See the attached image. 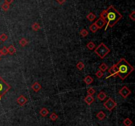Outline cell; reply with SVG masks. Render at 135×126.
<instances>
[{
	"label": "cell",
	"mask_w": 135,
	"mask_h": 126,
	"mask_svg": "<svg viewBox=\"0 0 135 126\" xmlns=\"http://www.w3.org/2000/svg\"><path fill=\"white\" fill-rule=\"evenodd\" d=\"M115 65L117 67V76H119L122 81L125 79L134 71V67L124 58H121Z\"/></svg>",
	"instance_id": "6da1fadb"
},
{
	"label": "cell",
	"mask_w": 135,
	"mask_h": 126,
	"mask_svg": "<svg viewBox=\"0 0 135 126\" xmlns=\"http://www.w3.org/2000/svg\"><path fill=\"white\" fill-rule=\"evenodd\" d=\"M106 11H107V27L106 30L108 27L112 28L114 25H115L117 23L120 21L123 17L122 15L118 12L113 5H110Z\"/></svg>",
	"instance_id": "7a4b0ae2"
},
{
	"label": "cell",
	"mask_w": 135,
	"mask_h": 126,
	"mask_svg": "<svg viewBox=\"0 0 135 126\" xmlns=\"http://www.w3.org/2000/svg\"><path fill=\"white\" fill-rule=\"evenodd\" d=\"M94 52L101 59H103L110 52V50L103 43H101L97 48H96L94 50Z\"/></svg>",
	"instance_id": "3957f363"
},
{
	"label": "cell",
	"mask_w": 135,
	"mask_h": 126,
	"mask_svg": "<svg viewBox=\"0 0 135 126\" xmlns=\"http://www.w3.org/2000/svg\"><path fill=\"white\" fill-rule=\"evenodd\" d=\"M11 88L10 85H9L1 77H0V100L1 99L3 95L8 92L9 90Z\"/></svg>",
	"instance_id": "277c9868"
},
{
	"label": "cell",
	"mask_w": 135,
	"mask_h": 126,
	"mask_svg": "<svg viewBox=\"0 0 135 126\" xmlns=\"http://www.w3.org/2000/svg\"><path fill=\"white\" fill-rule=\"evenodd\" d=\"M103 106L106 107V108L107 110H108L109 111H111L115 107L117 106L116 102L111 98H109L108 99V100H106L104 104H103Z\"/></svg>",
	"instance_id": "5b68a950"
},
{
	"label": "cell",
	"mask_w": 135,
	"mask_h": 126,
	"mask_svg": "<svg viewBox=\"0 0 135 126\" xmlns=\"http://www.w3.org/2000/svg\"><path fill=\"white\" fill-rule=\"evenodd\" d=\"M119 95H120L123 98H127V97H129V95H131V91L127 86H123L122 88L119 90Z\"/></svg>",
	"instance_id": "8992f818"
},
{
	"label": "cell",
	"mask_w": 135,
	"mask_h": 126,
	"mask_svg": "<svg viewBox=\"0 0 135 126\" xmlns=\"http://www.w3.org/2000/svg\"><path fill=\"white\" fill-rule=\"evenodd\" d=\"M106 23L107 22L106 21H104L103 19L99 18V19H98L97 21H96L94 23H95V25H96V27H97L98 29H101V28H102L105 26Z\"/></svg>",
	"instance_id": "52a82bcc"
},
{
	"label": "cell",
	"mask_w": 135,
	"mask_h": 126,
	"mask_svg": "<svg viewBox=\"0 0 135 126\" xmlns=\"http://www.w3.org/2000/svg\"><path fill=\"white\" fill-rule=\"evenodd\" d=\"M27 98H26V97H24L23 95H21L17 100V103H18L20 106H23L27 102Z\"/></svg>",
	"instance_id": "ba28073f"
},
{
	"label": "cell",
	"mask_w": 135,
	"mask_h": 126,
	"mask_svg": "<svg viewBox=\"0 0 135 126\" xmlns=\"http://www.w3.org/2000/svg\"><path fill=\"white\" fill-rule=\"evenodd\" d=\"M109 73H110V76L109 77H111V76H113V77H115L117 75V67L116 65H113L112 67H111L109 70Z\"/></svg>",
	"instance_id": "9c48e42d"
},
{
	"label": "cell",
	"mask_w": 135,
	"mask_h": 126,
	"mask_svg": "<svg viewBox=\"0 0 135 126\" xmlns=\"http://www.w3.org/2000/svg\"><path fill=\"white\" fill-rule=\"evenodd\" d=\"M84 100H85V102L87 104L90 105L91 104H92V103L94 102V98L92 95H88L85 97V99H84Z\"/></svg>",
	"instance_id": "30bf717a"
},
{
	"label": "cell",
	"mask_w": 135,
	"mask_h": 126,
	"mask_svg": "<svg viewBox=\"0 0 135 126\" xmlns=\"http://www.w3.org/2000/svg\"><path fill=\"white\" fill-rule=\"evenodd\" d=\"M32 88L34 92L37 93V92H38V91L42 88V86H41V84H40L38 82H35L34 84L32 85Z\"/></svg>",
	"instance_id": "8fae6325"
},
{
	"label": "cell",
	"mask_w": 135,
	"mask_h": 126,
	"mask_svg": "<svg viewBox=\"0 0 135 126\" xmlns=\"http://www.w3.org/2000/svg\"><path fill=\"white\" fill-rule=\"evenodd\" d=\"M107 97V95L103 91H101L100 93L97 95V98L99 99L100 101H103V100H105Z\"/></svg>",
	"instance_id": "7c38bea8"
},
{
	"label": "cell",
	"mask_w": 135,
	"mask_h": 126,
	"mask_svg": "<svg viewBox=\"0 0 135 126\" xmlns=\"http://www.w3.org/2000/svg\"><path fill=\"white\" fill-rule=\"evenodd\" d=\"M49 113V110L46 108H42V109L40 110V114L41 116H42V117H45V116H46Z\"/></svg>",
	"instance_id": "4fadbf2b"
},
{
	"label": "cell",
	"mask_w": 135,
	"mask_h": 126,
	"mask_svg": "<svg viewBox=\"0 0 135 126\" xmlns=\"http://www.w3.org/2000/svg\"><path fill=\"white\" fill-rule=\"evenodd\" d=\"M93 81H94V79H93L91 77L90 75L86 76V77L84 79V82H85L86 84H90Z\"/></svg>",
	"instance_id": "5bb4252c"
},
{
	"label": "cell",
	"mask_w": 135,
	"mask_h": 126,
	"mask_svg": "<svg viewBox=\"0 0 135 126\" xmlns=\"http://www.w3.org/2000/svg\"><path fill=\"white\" fill-rule=\"evenodd\" d=\"M99 69L100 71H101L102 72H105L108 69V66L107 65V64L105 63H102L101 65H99Z\"/></svg>",
	"instance_id": "9a60e30c"
},
{
	"label": "cell",
	"mask_w": 135,
	"mask_h": 126,
	"mask_svg": "<svg viewBox=\"0 0 135 126\" xmlns=\"http://www.w3.org/2000/svg\"><path fill=\"white\" fill-rule=\"evenodd\" d=\"M96 116H97V118H98L99 120H102L106 118V113H104L103 111H100L97 113Z\"/></svg>",
	"instance_id": "2e32d148"
},
{
	"label": "cell",
	"mask_w": 135,
	"mask_h": 126,
	"mask_svg": "<svg viewBox=\"0 0 135 126\" xmlns=\"http://www.w3.org/2000/svg\"><path fill=\"white\" fill-rule=\"evenodd\" d=\"M96 18V16L95 14H94L93 13H90L88 15L86 16V19H88V21H90V22L94 21Z\"/></svg>",
	"instance_id": "e0dca14e"
},
{
	"label": "cell",
	"mask_w": 135,
	"mask_h": 126,
	"mask_svg": "<svg viewBox=\"0 0 135 126\" xmlns=\"http://www.w3.org/2000/svg\"><path fill=\"white\" fill-rule=\"evenodd\" d=\"M7 49H8V53L9 54H10L11 55L14 54L16 52V49H15V48L14 47V46H13V45H10L9 47Z\"/></svg>",
	"instance_id": "ac0fdd59"
},
{
	"label": "cell",
	"mask_w": 135,
	"mask_h": 126,
	"mask_svg": "<svg viewBox=\"0 0 135 126\" xmlns=\"http://www.w3.org/2000/svg\"><path fill=\"white\" fill-rule=\"evenodd\" d=\"M86 47L87 48L89 49L90 50H93L96 48V45L93 42H89L88 43L86 44Z\"/></svg>",
	"instance_id": "d6986e66"
},
{
	"label": "cell",
	"mask_w": 135,
	"mask_h": 126,
	"mask_svg": "<svg viewBox=\"0 0 135 126\" xmlns=\"http://www.w3.org/2000/svg\"><path fill=\"white\" fill-rule=\"evenodd\" d=\"M89 28H90V31H92V32H93V33H95V32H96L98 30V27L95 25V23L92 24V25L89 27Z\"/></svg>",
	"instance_id": "ffe728a7"
},
{
	"label": "cell",
	"mask_w": 135,
	"mask_h": 126,
	"mask_svg": "<svg viewBox=\"0 0 135 126\" xmlns=\"http://www.w3.org/2000/svg\"><path fill=\"white\" fill-rule=\"evenodd\" d=\"M100 18L107 22V11H106V10H103L101 11L100 13Z\"/></svg>",
	"instance_id": "44dd1931"
},
{
	"label": "cell",
	"mask_w": 135,
	"mask_h": 126,
	"mask_svg": "<svg viewBox=\"0 0 135 126\" xmlns=\"http://www.w3.org/2000/svg\"><path fill=\"white\" fill-rule=\"evenodd\" d=\"M123 124L125 126H131L133 124V122L130 120L129 118H126L125 120L123 121Z\"/></svg>",
	"instance_id": "7402d4cb"
},
{
	"label": "cell",
	"mask_w": 135,
	"mask_h": 126,
	"mask_svg": "<svg viewBox=\"0 0 135 126\" xmlns=\"http://www.w3.org/2000/svg\"><path fill=\"white\" fill-rule=\"evenodd\" d=\"M19 44H21V46L24 47L27 45L28 41L26 40V39H25V38H23L20 40V41H19Z\"/></svg>",
	"instance_id": "603a6c76"
},
{
	"label": "cell",
	"mask_w": 135,
	"mask_h": 126,
	"mask_svg": "<svg viewBox=\"0 0 135 126\" xmlns=\"http://www.w3.org/2000/svg\"><path fill=\"white\" fill-rule=\"evenodd\" d=\"M85 64L83 63V62L82 61H79L78 63H77V65H76V68L78 69L79 71H81L84 68H85Z\"/></svg>",
	"instance_id": "cb8c5ba5"
},
{
	"label": "cell",
	"mask_w": 135,
	"mask_h": 126,
	"mask_svg": "<svg viewBox=\"0 0 135 126\" xmlns=\"http://www.w3.org/2000/svg\"><path fill=\"white\" fill-rule=\"evenodd\" d=\"M32 28L34 31H38V30L40 28V25L38 23H34L32 25Z\"/></svg>",
	"instance_id": "d4e9b609"
},
{
	"label": "cell",
	"mask_w": 135,
	"mask_h": 126,
	"mask_svg": "<svg viewBox=\"0 0 135 126\" xmlns=\"http://www.w3.org/2000/svg\"><path fill=\"white\" fill-rule=\"evenodd\" d=\"M80 36H82V37H85V36H88V30L86 29H82L81 31L80 32Z\"/></svg>",
	"instance_id": "484cf974"
},
{
	"label": "cell",
	"mask_w": 135,
	"mask_h": 126,
	"mask_svg": "<svg viewBox=\"0 0 135 126\" xmlns=\"http://www.w3.org/2000/svg\"><path fill=\"white\" fill-rule=\"evenodd\" d=\"M0 50H1V54H2V56H6L8 54V49H7V48L6 46H3L2 48V49Z\"/></svg>",
	"instance_id": "4316f807"
},
{
	"label": "cell",
	"mask_w": 135,
	"mask_h": 126,
	"mask_svg": "<svg viewBox=\"0 0 135 126\" xmlns=\"http://www.w3.org/2000/svg\"><path fill=\"white\" fill-rule=\"evenodd\" d=\"M87 93H88V95L92 96L93 95H94L96 93V90L94 88H93L92 87H90V88L87 90Z\"/></svg>",
	"instance_id": "83f0119b"
},
{
	"label": "cell",
	"mask_w": 135,
	"mask_h": 126,
	"mask_svg": "<svg viewBox=\"0 0 135 126\" xmlns=\"http://www.w3.org/2000/svg\"><path fill=\"white\" fill-rule=\"evenodd\" d=\"M49 118H50V120H51L52 121H55V120L58 118V116H57V114H56L55 113L53 112V113L51 114L50 116H49Z\"/></svg>",
	"instance_id": "f1b7e54d"
},
{
	"label": "cell",
	"mask_w": 135,
	"mask_h": 126,
	"mask_svg": "<svg viewBox=\"0 0 135 126\" xmlns=\"http://www.w3.org/2000/svg\"><path fill=\"white\" fill-rule=\"evenodd\" d=\"M7 38H8V36H7L6 34L4 33L1 34V35H0V40H1L2 42H5V41H6L7 40Z\"/></svg>",
	"instance_id": "f546056e"
},
{
	"label": "cell",
	"mask_w": 135,
	"mask_h": 126,
	"mask_svg": "<svg viewBox=\"0 0 135 126\" xmlns=\"http://www.w3.org/2000/svg\"><path fill=\"white\" fill-rule=\"evenodd\" d=\"M1 8H2V9L3 11H7L9 9V8H10V7H9V5L7 4V3H3V4L1 5Z\"/></svg>",
	"instance_id": "4dcf8cb0"
},
{
	"label": "cell",
	"mask_w": 135,
	"mask_h": 126,
	"mask_svg": "<svg viewBox=\"0 0 135 126\" xmlns=\"http://www.w3.org/2000/svg\"><path fill=\"white\" fill-rule=\"evenodd\" d=\"M103 72H102L101 71L99 70V71H98L96 73V76L98 78H101L103 77Z\"/></svg>",
	"instance_id": "1f68e13d"
},
{
	"label": "cell",
	"mask_w": 135,
	"mask_h": 126,
	"mask_svg": "<svg viewBox=\"0 0 135 126\" xmlns=\"http://www.w3.org/2000/svg\"><path fill=\"white\" fill-rule=\"evenodd\" d=\"M129 18L131 19H132L133 21H135V11H133L131 13L129 14Z\"/></svg>",
	"instance_id": "d6a6232c"
},
{
	"label": "cell",
	"mask_w": 135,
	"mask_h": 126,
	"mask_svg": "<svg viewBox=\"0 0 135 126\" xmlns=\"http://www.w3.org/2000/svg\"><path fill=\"white\" fill-rule=\"evenodd\" d=\"M56 1H57V2H58V3H59L60 5H63L67 0H56Z\"/></svg>",
	"instance_id": "836d02e7"
},
{
	"label": "cell",
	"mask_w": 135,
	"mask_h": 126,
	"mask_svg": "<svg viewBox=\"0 0 135 126\" xmlns=\"http://www.w3.org/2000/svg\"><path fill=\"white\" fill-rule=\"evenodd\" d=\"M13 1V0H5V3L8 5H10L11 3H12Z\"/></svg>",
	"instance_id": "e575fe53"
},
{
	"label": "cell",
	"mask_w": 135,
	"mask_h": 126,
	"mask_svg": "<svg viewBox=\"0 0 135 126\" xmlns=\"http://www.w3.org/2000/svg\"><path fill=\"white\" fill-rule=\"evenodd\" d=\"M2 56V54H1V50H0V57H1V56Z\"/></svg>",
	"instance_id": "d590c367"
},
{
	"label": "cell",
	"mask_w": 135,
	"mask_h": 126,
	"mask_svg": "<svg viewBox=\"0 0 135 126\" xmlns=\"http://www.w3.org/2000/svg\"><path fill=\"white\" fill-rule=\"evenodd\" d=\"M0 60H1V57H0Z\"/></svg>",
	"instance_id": "8d00e7d4"
}]
</instances>
